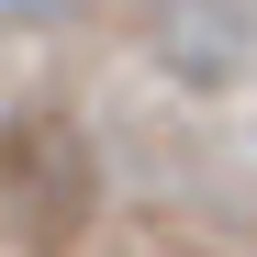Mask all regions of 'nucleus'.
Masks as SVG:
<instances>
[{
	"instance_id": "f03ea898",
	"label": "nucleus",
	"mask_w": 257,
	"mask_h": 257,
	"mask_svg": "<svg viewBox=\"0 0 257 257\" xmlns=\"http://www.w3.org/2000/svg\"><path fill=\"white\" fill-rule=\"evenodd\" d=\"M146 56L201 101L257 90V0H146Z\"/></svg>"
},
{
	"instance_id": "7ed1b4c3",
	"label": "nucleus",
	"mask_w": 257,
	"mask_h": 257,
	"mask_svg": "<svg viewBox=\"0 0 257 257\" xmlns=\"http://www.w3.org/2000/svg\"><path fill=\"white\" fill-rule=\"evenodd\" d=\"M78 12H90V0H0L12 34H56V23H78Z\"/></svg>"
},
{
	"instance_id": "f257e3e1",
	"label": "nucleus",
	"mask_w": 257,
	"mask_h": 257,
	"mask_svg": "<svg viewBox=\"0 0 257 257\" xmlns=\"http://www.w3.org/2000/svg\"><path fill=\"white\" fill-rule=\"evenodd\" d=\"M101 212V157L67 112L0 123V257H78Z\"/></svg>"
}]
</instances>
